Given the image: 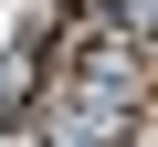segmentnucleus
Segmentation results:
<instances>
[{"instance_id": "1", "label": "nucleus", "mask_w": 158, "mask_h": 147, "mask_svg": "<svg viewBox=\"0 0 158 147\" xmlns=\"http://www.w3.org/2000/svg\"><path fill=\"white\" fill-rule=\"evenodd\" d=\"M127 116H137V95H85V84H74V95H53L42 137H53V147H116Z\"/></svg>"}]
</instances>
